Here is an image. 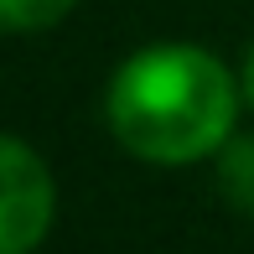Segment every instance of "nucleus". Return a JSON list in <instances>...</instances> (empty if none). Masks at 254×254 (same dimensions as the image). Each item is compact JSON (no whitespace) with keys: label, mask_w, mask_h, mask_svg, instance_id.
I'll list each match as a JSON object with an SVG mask.
<instances>
[{"label":"nucleus","mask_w":254,"mask_h":254,"mask_svg":"<svg viewBox=\"0 0 254 254\" xmlns=\"http://www.w3.org/2000/svg\"><path fill=\"white\" fill-rule=\"evenodd\" d=\"M244 78L202 42H145L109 73L104 125L145 166L213 161L239 130Z\"/></svg>","instance_id":"1"},{"label":"nucleus","mask_w":254,"mask_h":254,"mask_svg":"<svg viewBox=\"0 0 254 254\" xmlns=\"http://www.w3.org/2000/svg\"><path fill=\"white\" fill-rule=\"evenodd\" d=\"M57 223L52 166L21 135L0 130V254H37Z\"/></svg>","instance_id":"2"},{"label":"nucleus","mask_w":254,"mask_h":254,"mask_svg":"<svg viewBox=\"0 0 254 254\" xmlns=\"http://www.w3.org/2000/svg\"><path fill=\"white\" fill-rule=\"evenodd\" d=\"M213 171H218V192L223 202L234 207L239 218H254V135H228V145L213 156Z\"/></svg>","instance_id":"3"},{"label":"nucleus","mask_w":254,"mask_h":254,"mask_svg":"<svg viewBox=\"0 0 254 254\" xmlns=\"http://www.w3.org/2000/svg\"><path fill=\"white\" fill-rule=\"evenodd\" d=\"M73 10H78V0H0V31H16V37L52 31Z\"/></svg>","instance_id":"4"},{"label":"nucleus","mask_w":254,"mask_h":254,"mask_svg":"<svg viewBox=\"0 0 254 254\" xmlns=\"http://www.w3.org/2000/svg\"><path fill=\"white\" fill-rule=\"evenodd\" d=\"M239 78H244V104L254 109V42H249V52H244V67H239Z\"/></svg>","instance_id":"5"}]
</instances>
